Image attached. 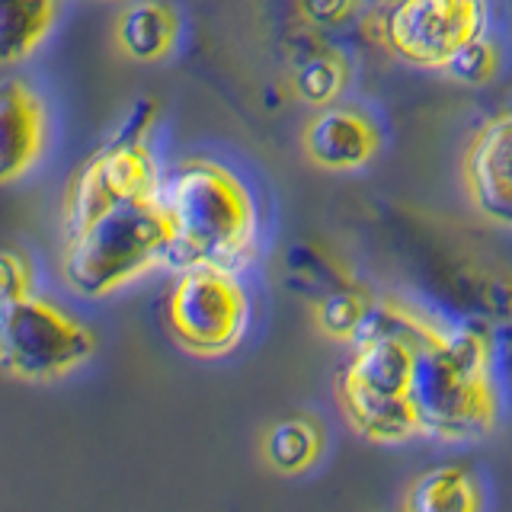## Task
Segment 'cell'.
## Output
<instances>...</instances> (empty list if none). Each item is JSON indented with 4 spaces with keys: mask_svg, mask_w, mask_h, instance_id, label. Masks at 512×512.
Segmentation results:
<instances>
[{
    "mask_svg": "<svg viewBox=\"0 0 512 512\" xmlns=\"http://www.w3.org/2000/svg\"><path fill=\"white\" fill-rule=\"evenodd\" d=\"M170 221L167 266L176 272L212 266L237 272L256 247V202L240 176L215 160L189 157L160 183Z\"/></svg>",
    "mask_w": 512,
    "mask_h": 512,
    "instance_id": "obj_1",
    "label": "cell"
},
{
    "mask_svg": "<svg viewBox=\"0 0 512 512\" xmlns=\"http://www.w3.org/2000/svg\"><path fill=\"white\" fill-rule=\"evenodd\" d=\"M410 404L423 436L445 442L484 439L496 420L490 346L477 330H436L416 349Z\"/></svg>",
    "mask_w": 512,
    "mask_h": 512,
    "instance_id": "obj_2",
    "label": "cell"
},
{
    "mask_svg": "<svg viewBox=\"0 0 512 512\" xmlns=\"http://www.w3.org/2000/svg\"><path fill=\"white\" fill-rule=\"evenodd\" d=\"M170 221L160 199L122 205L68 240L61 276L77 295L103 298L167 263Z\"/></svg>",
    "mask_w": 512,
    "mask_h": 512,
    "instance_id": "obj_3",
    "label": "cell"
},
{
    "mask_svg": "<svg viewBox=\"0 0 512 512\" xmlns=\"http://www.w3.org/2000/svg\"><path fill=\"white\" fill-rule=\"evenodd\" d=\"M96 352V336L58 304L23 295L0 311V365L16 381L48 384L84 365Z\"/></svg>",
    "mask_w": 512,
    "mask_h": 512,
    "instance_id": "obj_4",
    "label": "cell"
},
{
    "mask_svg": "<svg viewBox=\"0 0 512 512\" xmlns=\"http://www.w3.org/2000/svg\"><path fill=\"white\" fill-rule=\"evenodd\" d=\"M250 324L247 292L228 269L196 266L176 276L167 295V327L192 356L215 359L244 340Z\"/></svg>",
    "mask_w": 512,
    "mask_h": 512,
    "instance_id": "obj_5",
    "label": "cell"
},
{
    "mask_svg": "<svg viewBox=\"0 0 512 512\" xmlns=\"http://www.w3.org/2000/svg\"><path fill=\"white\" fill-rule=\"evenodd\" d=\"M375 39L384 52L439 71L458 48L487 32L484 0H391L375 20Z\"/></svg>",
    "mask_w": 512,
    "mask_h": 512,
    "instance_id": "obj_6",
    "label": "cell"
},
{
    "mask_svg": "<svg viewBox=\"0 0 512 512\" xmlns=\"http://www.w3.org/2000/svg\"><path fill=\"white\" fill-rule=\"evenodd\" d=\"M160 173L151 148L144 141H116L93 151L80 164L64 192V237L74 240L93 228L103 215L122 205L157 199Z\"/></svg>",
    "mask_w": 512,
    "mask_h": 512,
    "instance_id": "obj_7",
    "label": "cell"
},
{
    "mask_svg": "<svg viewBox=\"0 0 512 512\" xmlns=\"http://www.w3.org/2000/svg\"><path fill=\"white\" fill-rule=\"evenodd\" d=\"M461 180L480 215L512 228V112L487 122L471 138Z\"/></svg>",
    "mask_w": 512,
    "mask_h": 512,
    "instance_id": "obj_8",
    "label": "cell"
},
{
    "mask_svg": "<svg viewBox=\"0 0 512 512\" xmlns=\"http://www.w3.org/2000/svg\"><path fill=\"white\" fill-rule=\"evenodd\" d=\"M304 157L314 167L330 173L362 170L381 148V135L375 122L346 106H324L304 125L301 135Z\"/></svg>",
    "mask_w": 512,
    "mask_h": 512,
    "instance_id": "obj_9",
    "label": "cell"
},
{
    "mask_svg": "<svg viewBox=\"0 0 512 512\" xmlns=\"http://www.w3.org/2000/svg\"><path fill=\"white\" fill-rule=\"evenodd\" d=\"M48 119L45 106L23 80H4L0 87V180L16 183L36 167L45 151Z\"/></svg>",
    "mask_w": 512,
    "mask_h": 512,
    "instance_id": "obj_10",
    "label": "cell"
},
{
    "mask_svg": "<svg viewBox=\"0 0 512 512\" xmlns=\"http://www.w3.org/2000/svg\"><path fill=\"white\" fill-rule=\"evenodd\" d=\"M285 84L295 100L308 106H333L349 84V61L340 48L320 39V29L301 23V32L288 42Z\"/></svg>",
    "mask_w": 512,
    "mask_h": 512,
    "instance_id": "obj_11",
    "label": "cell"
},
{
    "mask_svg": "<svg viewBox=\"0 0 512 512\" xmlns=\"http://www.w3.org/2000/svg\"><path fill=\"white\" fill-rule=\"evenodd\" d=\"M336 397H340L349 426L368 442H407L420 432L410 394H381L340 372L336 375Z\"/></svg>",
    "mask_w": 512,
    "mask_h": 512,
    "instance_id": "obj_12",
    "label": "cell"
},
{
    "mask_svg": "<svg viewBox=\"0 0 512 512\" xmlns=\"http://www.w3.org/2000/svg\"><path fill=\"white\" fill-rule=\"evenodd\" d=\"M112 36L125 58L154 64L173 52L176 39H180V20L164 0H132L116 16Z\"/></svg>",
    "mask_w": 512,
    "mask_h": 512,
    "instance_id": "obj_13",
    "label": "cell"
},
{
    "mask_svg": "<svg viewBox=\"0 0 512 512\" xmlns=\"http://www.w3.org/2000/svg\"><path fill=\"white\" fill-rule=\"evenodd\" d=\"M324 445H327L324 426H320L311 413H298V416H285V420L272 423L263 432L260 455L276 474L295 477L314 468L320 455H324Z\"/></svg>",
    "mask_w": 512,
    "mask_h": 512,
    "instance_id": "obj_14",
    "label": "cell"
},
{
    "mask_svg": "<svg viewBox=\"0 0 512 512\" xmlns=\"http://www.w3.org/2000/svg\"><path fill=\"white\" fill-rule=\"evenodd\" d=\"M416 349L400 340H372L362 343L346 362L343 375L381 394H410Z\"/></svg>",
    "mask_w": 512,
    "mask_h": 512,
    "instance_id": "obj_15",
    "label": "cell"
},
{
    "mask_svg": "<svg viewBox=\"0 0 512 512\" xmlns=\"http://www.w3.org/2000/svg\"><path fill=\"white\" fill-rule=\"evenodd\" d=\"M58 20V0H0V61L29 58Z\"/></svg>",
    "mask_w": 512,
    "mask_h": 512,
    "instance_id": "obj_16",
    "label": "cell"
},
{
    "mask_svg": "<svg viewBox=\"0 0 512 512\" xmlns=\"http://www.w3.org/2000/svg\"><path fill=\"white\" fill-rule=\"evenodd\" d=\"M285 285L308 304L327 298L340 288L356 285L352 272L340 263V256L324 250L320 244H295L285 253Z\"/></svg>",
    "mask_w": 512,
    "mask_h": 512,
    "instance_id": "obj_17",
    "label": "cell"
},
{
    "mask_svg": "<svg viewBox=\"0 0 512 512\" xmlns=\"http://www.w3.org/2000/svg\"><path fill=\"white\" fill-rule=\"evenodd\" d=\"M484 506L471 471L445 464L420 474L407 490L404 509L410 512H477Z\"/></svg>",
    "mask_w": 512,
    "mask_h": 512,
    "instance_id": "obj_18",
    "label": "cell"
},
{
    "mask_svg": "<svg viewBox=\"0 0 512 512\" xmlns=\"http://www.w3.org/2000/svg\"><path fill=\"white\" fill-rule=\"evenodd\" d=\"M375 298L365 292V288L356 282L349 288H340V292H333L327 298H320L311 304V314H314V324L317 330L330 336V340H340V343H352V336H356L362 317L368 311V304Z\"/></svg>",
    "mask_w": 512,
    "mask_h": 512,
    "instance_id": "obj_19",
    "label": "cell"
},
{
    "mask_svg": "<svg viewBox=\"0 0 512 512\" xmlns=\"http://www.w3.org/2000/svg\"><path fill=\"white\" fill-rule=\"evenodd\" d=\"M439 71L445 77L458 80V84L480 87V84H487V80H493L496 71H500V52H496V45L487 36H480L464 48H458Z\"/></svg>",
    "mask_w": 512,
    "mask_h": 512,
    "instance_id": "obj_20",
    "label": "cell"
},
{
    "mask_svg": "<svg viewBox=\"0 0 512 512\" xmlns=\"http://www.w3.org/2000/svg\"><path fill=\"white\" fill-rule=\"evenodd\" d=\"M362 0H295L298 20L314 29H340L359 16Z\"/></svg>",
    "mask_w": 512,
    "mask_h": 512,
    "instance_id": "obj_21",
    "label": "cell"
},
{
    "mask_svg": "<svg viewBox=\"0 0 512 512\" xmlns=\"http://www.w3.org/2000/svg\"><path fill=\"white\" fill-rule=\"evenodd\" d=\"M32 295V269L23 253H16L13 247L0 250V304Z\"/></svg>",
    "mask_w": 512,
    "mask_h": 512,
    "instance_id": "obj_22",
    "label": "cell"
},
{
    "mask_svg": "<svg viewBox=\"0 0 512 512\" xmlns=\"http://www.w3.org/2000/svg\"><path fill=\"white\" fill-rule=\"evenodd\" d=\"M157 122V103L154 100H141L132 112H128V119L119 125V132L112 135L116 141H144V135L151 132Z\"/></svg>",
    "mask_w": 512,
    "mask_h": 512,
    "instance_id": "obj_23",
    "label": "cell"
}]
</instances>
